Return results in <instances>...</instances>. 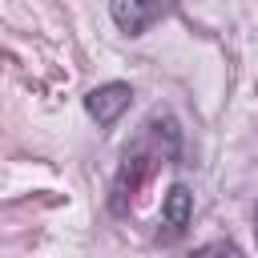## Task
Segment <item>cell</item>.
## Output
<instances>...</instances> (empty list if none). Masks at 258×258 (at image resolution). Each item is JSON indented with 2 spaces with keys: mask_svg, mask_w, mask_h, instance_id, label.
<instances>
[{
  "mask_svg": "<svg viewBox=\"0 0 258 258\" xmlns=\"http://www.w3.org/2000/svg\"><path fill=\"white\" fill-rule=\"evenodd\" d=\"M189 218H194V194L177 181V185H169V194L161 198V226H165V242H173V238H181L185 234V226H189Z\"/></svg>",
  "mask_w": 258,
  "mask_h": 258,
  "instance_id": "4",
  "label": "cell"
},
{
  "mask_svg": "<svg viewBox=\"0 0 258 258\" xmlns=\"http://www.w3.org/2000/svg\"><path fill=\"white\" fill-rule=\"evenodd\" d=\"M153 161H157V153L145 149V141L133 145V149H125V157H121V165H117V173H113V185H109V214H113V218H125V214H129V206H133L137 189L145 185Z\"/></svg>",
  "mask_w": 258,
  "mask_h": 258,
  "instance_id": "1",
  "label": "cell"
},
{
  "mask_svg": "<svg viewBox=\"0 0 258 258\" xmlns=\"http://www.w3.org/2000/svg\"><path fill=\"white\" fill-rule=\"evenodd\" d=\"M254 242H258V206H254Z\"/></svg>",
  "mask_w": 258,
  "mask_h": 258,
  "instance_id": "6",
  "label": "cell"
},
{
  "mask_svg": "<svg viewBox=\"0 0 258 258\" xmlns=\"http://www.w3.org/2000/svg\"><path fill=\"white\" fill-rule=\"evenodd\" d=\"M109 16H113V24L121 28V32H129V36H141L149 24H157V20H165L169 16V8L165 4H145V0H117L113 8H109Z\"/></svg>",
  "mask_w": 258,
  "mask_h": 258,
  "instance_id": "3",
  "label": "cell"
},
{
  "mask_svg": "<svg viewBox=\"0 0 258 258\" xmlns=\"http://www.w3.org/2000/svg\"><path fill=\"white\" fill-rule=\"evenodd\" d=\"M189 258H242V250L230 242V238H214V242H202L189 250Z\"/></svg>",
  "mask_w": 258,
  "mask_h": 258,
  "instance_id": "5",
  "label": "cell"
},
{
  "mask_svg": "<svg viewBox=\"0 0 258 258\" xmlns=\"http://www.w3.org/2000/svg\"><path fill=\"white\" fill-rule=\"evenodd\" d=\"M129 101H133V85H125V81H105V85H97V89L85 93V113H89L101 129H109V125H117V117L129 109Z\"/></svg>",
  "mask_w": 258,
  "mask_h": 258,
  "instance_id": "2",
  "label": "cell"
}]
</instances>
